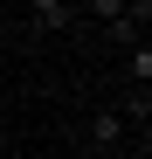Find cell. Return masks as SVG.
Listing matches in <instances>:
<instances>
[{"label": "cell", "instance_id": "obj_1", "mask_svg": "<svg viewBox=\"0 0 152 159\" xmlns=\"http://www.w3.org/2000/svg\"><path fill=\"white\" fill-rule=\"evenodd\" d=\"M124 139H132V125H124V111H97V118L83 125V145H90V152H118Z\"/></svg>", "mask_w": 152, "mask_h": 159}, {"label": "cell", "instance_id": "obj_5", "mask_svg": "<svg viewBox=\"0 0 152 159\" xmlns=\"http://www.w3.org/2000/svg\"><path fill=\"white\" fill-rule=\"evenodd\" d=\"M124 7H132V0H83V7H76V14H90V21H118Z\"/></svg>", "mask_w": 152, "mask_h": 159}, {"label": "cell", "instance_id": "obj_4", "mask_svg": "<svg viewBox=\"0 0 152 159\" xmlns=\"http://www.w3.org/2000/svg\"><path fill=\"white\" fill-rule=\"evenodd\" d=\"M124 76H132V83H152V42H132V56H124Z\"/></svg>", "mask_w": 152, "mask_h": 159}, {"label": "cell", "instance_id": "obj_3", "mask_svg": "<svg viewBox=\"0 0 152 159\" xmlns=\"http://www.w3.org/2000/svg\"><path fill=\"white\" fill-rule=\"evenodd\" d=\"M145 21H152V0H132L118 21H104V35H111L118 48H132V42H145Z\"/></svg>", "mask_w": 152, "mask_h": 159}, {"label": "cell", "instance_id": "obj_2", "mask_svg": "<svg viewBox=\"0 0 152 159\" xmlns=\"http://www.w3.org/2000/svg\"><path fill=\"white\" fill-rule=\"evenodd\" d=\"M76 21V0H28V28L35 35H62Z\"/></svg>", "mask_w": 152, "mask_h": 159}]
</instances>
